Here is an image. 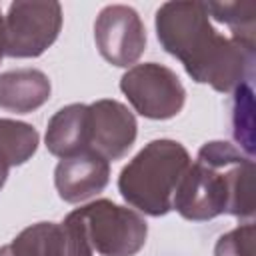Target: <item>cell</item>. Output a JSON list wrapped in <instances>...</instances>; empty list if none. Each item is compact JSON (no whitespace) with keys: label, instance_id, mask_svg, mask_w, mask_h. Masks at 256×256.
Masks as SVG:
<instances>
[{"label":"cell","instance_id":"6da1fadb","mask_svg":"<svg viewBox=\"0 0 256 256\" xmlns=\"http://www.w3.org/2000/svg\"><path fill=\"white\" fill-rule=\"evenodd\" d=\"M154 26L160 46L180 60L194 82L208 84L222 94L252 84L256 44L220 34L204 2H164Z\"/></svg>","mask_w":256,"mask_h":256},{"label":"cell","instance_id":"7a4b0ae2","mask_svg":"<svg viewBox=\"0 0 256 256\" xmlns=\"http://www.w3.org/2000/svg\"><path fill=\"white\" fill-rule=\"evenodd\" d=\"M254 160L224 140L206 142L180 178L172 210L192 222H206L232 214L252 222L254 216Z\"/></svg>","mask_w":256,"mask_h":256},{"label":"cell","instance_id":"3957f363","mask_svg":"<svg viewBox=\"0 0 256 256\" xmlns=\"http://www.w3.org/2000/svg\"><path fill=\"white\" fill-rule=\"evenodd\" d=\"M190 162V154L180 142L152 140L120 170L118 192L138 212L164 216L172 210L176 186Z\"/></svg>","mask_w":256,"mask_h":256},{"label":"cell","instance_id":"277c9868","mask_svg":"<svg viewBox=\"0 0 256 256\" xmlns=\"http://www.w3.org/2000/svg\"><path fill=\"white\" fill-rule=\"evenodd\" d=\"M64 220L74 224L100 256H136L148 238V224L140 212L106 198L72 210Z\"/></svg>","mask_w":256,"mask_h":256},{"label":"cell","instance_id":"5b68a950","mask_svg":"<svg viewBox=\"0 0 256 256\" xmlns=\"http://www.w3.org/2000/svg\"><path fill=\"white\" fill-rule=\"evenodd\" d=\"M60 30V2L16 0L4 16V56L38 58L56 42Z\"/></svg>","mask_w":256,"mask_h":256},{"label":"cell","instance_id":"8992f818","mask_svg":"<svg viewBox=\"0 0 256 256\" xmlns=\"http://www.w3.org/2000/svg\"><path fill=\"white\" fill-rule=\"evenodd\" d=\"M120 90L132 108L150 120L174 118L186 102V88L176 72L158 62L130 66L120 78Z\"/></svg>","mask_w":256,"mask_h":256},{"label":"cell","instance_id":"52a82bcc","mask_svg":"<svg viewBox=\"0 0 256 256\" xmlns=\"http://www.w3.org/2000/svg\"><path fill=\"white\" fill-rule=\"evenodd\" d=\"M94 40L106 62L128 68L134 66L146 50V28L132 6L110 4L96 16Z\"/></svg>","mask_w":256,"mask_h":256},{"label":"cell","instance_id":"ba28073f","mask_svg":"<svg viewBox=\"0 0 256 256\" xmlns=\"http://www.w3.org/2000/svg\"><path fill=\"white\" fill-rule=\"evenodd\" d=\"M90 150L102 158L120 160L128 154L138 136L136 116L118 100L102 98L88 104Z\"/></svg>","mask_w":256,"mask_h":256},{"label":"cell","instance_id":"9c48e42d","mask_svg":"<svg viewBox=\"0 0 256 256\" xmlns=\"http://www.w3.org/2000/svg\"><path fill=\"white\" fill-rule=\"evenodd\" d=\"M110 182V162L100 154L86 150L62 158L54 168V186L64 202L78 204L100 194Z\"/></svg>","mask_w":256,"mask_h":256},{"label":"cell","instance_id":"30bf717a","mask_svg":"<svg viewBox=\"0 0 256 256\" xmlns=\"http://www.w3.org/2000/svg\"><path fill=\"white\" fill-rule=\"evenodd\" d=\"M8 246L14 256H94L82 232L68 220L32 224Z\"/></svg>","mask_w":256,"mask_h":256},{"label":"cell","instance_id":"8fae6325","mask_svg":"<svg viewBox=\"0 0 256 256\" xmlns=\"http://www.w3.org/2000/svg\"><path fill=\"white\" fill-rule=\"evenodd\" d=\"M46 148L50 154L62 158L76 156L90 150V112L88 104H68L60 108L46 126Z\"/></svg>","mask_w":256,"mask_h":256},{"label":"cell","instance_id":"7c38bea8","mask_svg":"<svg viewBox=\"0 0 256 256\" xmlns=\"http://www.w3.org/2000/svg\"><path fill=\"white\" fill-rule=\"evenodd\" d=\"M50 78L38 68H16L0 74V108L30 114L50 98Z\"/></svg>","mask_w":256,"mask_h":256},{"label":"cell","instance_id":"4fadbf2b","mask_svg":"<svg viewBox=\"0 0 256 256\" xmlns=\"http://www.w3.org/2000/svg\"><path fill=\"white\" fill-rule=\"evenodd\" d=\"M40 136L28 122L0 118V190L14 166L26 164L38 150Z\"/></svg>","mask_w":256,"mask_h":256},{"label":"cell","instance_id":"5bb4252c","mask_svg":"<svg viewBox=\"0 0 256 256\" xmlns=\"http://www.w3.org/2000/svg\"><path fill=\"white\" fill-rule=\"evenodd\" d=\"M210 20L226 24L230 36L256 44V4L254 2H204Z\"/></svg>","mask_w":256,"mask_h":256},{"label":"cell","instance_id":"9a60e30c","mask_svg":"<svg viewBox=\"0 0 256 256\" xmlns=\"http://www.w3.org/2000/svg\"><path fill=\"white\" fill-rule=\"evenodd\" d=\"M232 108V136L240 150L254 158V92L252 84H242L234 92Z\"/></svg>","mask_w":256,"mask_h":256},{"label":"cell","instance_id":"2e32d148","mask_svg":"<svg viewBox=\"0 0 256 256\" xmlns=\"http://www.w3.org/2000/svg\"><path fill=\"white\" fill-rule=\"evenodd\" d=\"M214 256H254V224L244 222L222 234L214 246Z\"/></svg>","mask_w":256,"mask_h":256},{"label":"cell","instance_id":"e0dca14e","mask_svg":"<svg viewBox=\"0 0 256 256\" xmlns=\"http://www.w3.org/2000/svg\"><path fill=\"white\" fill-rule=\"evenodd\" d=\"M4 56V16L0 12V60Z\"/></svg>","mask_w":256,"mask_h":256},{"label":"cell","instance_id":"ac0fdd59","mask_svg":"<svg viewBox=\"0 0 256 256\" xmlns=\"http://www.w3.org/2000/svg\"><path fill=\"white\" fill-rule=\"evenodd\" d=\"M0 256H14L8 244H6V246H0Z\"/></svg>","mask_w":256,"mask_h":256}]
</instances>
